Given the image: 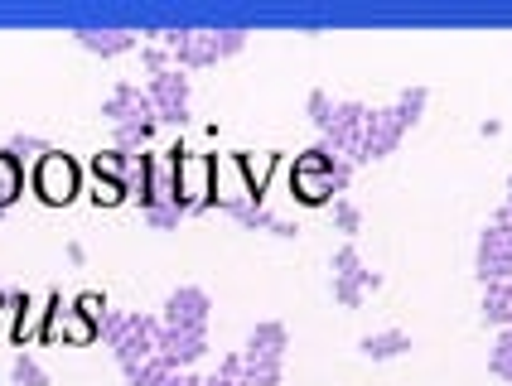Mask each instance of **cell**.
Listing matches in <instances>:
<instances>
[{"label":"cell","instance_id":"cell-1","mask_svg":"<svg viewBox=\"0 0 512 386\" xmlns=\"http://www.w3.org/2000/svg\"><path fill=\"white\" fill-rule=\"evenodd\" d=\"M242 49H247V29H189V39L174 49V68H208Z\"/></svg>","mask_w":512,"mask_h":386},{"label":"cell","instance_id":"cell-2","mask_svg":"<svg viewBox=\"0 0 512 386\" xmlns=\"http://www.w3.org/2000/svg\"><path fill=\"white\" fill-rule=\"evenodd\" d=\"M78 184H83V169L73 155H63V150H49V155H39V165H34V193L44 198V203H73L78 198Z\"/></svg>","mask_w":512,"mask_h":386},{"label":"cell","instance_id":"cell-3","mask_svg":"<svg viewBox=\"0 0 512 386\" xmlns=\"http://www.w3.org/2000/svg\"><path fill=\"white\" fill-rule=\"evenodd\" d=\"M174 160H179V203L189 213L218 208V198H213V155H194V150L174 145Z\"/></svg>","mask_w":512,"mask_h":386},{"label":"cell","instance_id":"cell-4","mask_svg":"<svg viewBox=\"0 0 512 386\" xmlns=\"http://www.w3.org/2000/svg\"><path fill=\"white\" fill-rule=\"evenodd\" d=\"M145 92H150V102H155V116H160V121H170V126H184V121H189V92H194V83L184 78V68L155 73V78L145 83Z\"/></svg>","mask_w":512,"mask_h":386},{"label":"cell","instance_id":"cell-5","mask_svg":"<svg viewBox=\"0 0 512 386\" xmlns=\"http://www.w3.org/2000/svg\"><path fill=\"white\" fill-rule=\"evenodd\" d=\"M406 126L397 121V111L382 107V111H368V126H363V140L353 150V165H368V160H387L392 150L401 145Z\"/></svg>","mask_w":512,"mask_h":386},{"label":"cell","instance_id":"cell-6","mask_svg":"<svg viewBox=\"0 0 512 386\" xmlns=\"http://www.w3.org/2000/svg\"><path fill=\"white\" fill-rule=\"evenodd\" d=\"M102 116L112 121V126H141V121H155L160 126V116H155V102H150V92L141 83H121L107 92V102H102Z\"/></svg>","mask_w":512,"mask_h":386},{"label":"cell","instance_id":"cell-7","mask_svg":"<svg viewBox=\"0 0 512 386\" xmlns=\"http://www.w3.org/2000/svg\"><path fill=\"white\" fill-rule=\"evenodd\" d=\"M368 111L372 107H363V102H334V126L324 131V150L353 165V150H358V140H363Z\"/></svg>","mask_w":512,"mask_h":386},{"label":"cell","instance_id":"cell-8","mask_svg":"<svg viewBox=\"0 0 512 386\" xmlns=\"http://www.w3.org/2000/svg\"><path fill=\"white\" fill-rule=\"evenodd\" d=\"M208 314H213L208 290L203 285H179V290H170V300H165L160 324L165 329H208Z\"/></svg>","mask_w":512,"mask_h":386},{"label":"cell","instance_id":"cell-9","mask_svg":"<svg viewBox=\"0 0 512 386\" xmlns=\"http://www.w3.org/2000/svg\"><path fill=\"white\" fill-rule=\"evenodd\" d=\"M160 319L155 314H131V324H126V333H121V343H116L112 353L121 367H131V362H145L155 358V343H160Z\"/></svg>","mask_w":512,"mask_h":386},{"label":"cell","instance_id":"cell-10","mask_svg":"<svg viewBox=\"0 0 512 386\" xmlns=\"http://www.w3.org/2000/svg\"><path fill=\"white\" fill-rule=\"evenodd\" d=\"M49 309H54V295H29V290H10V314H15V343H29V338H44V324H49Z\"/></svg>","mask_w":512,"mask_h":386},{"label":"cell","instance_id":"cell-11","mask_svg":"<svg viewBox=\"0 0 512 386\" xmlns=\"http://www.w3.org/2000/svg\"><path fill=\"white\" fill-rule=\"evenodd\" d=\"M155 353L170 362L174 372H184V367H194V362L208 353V333H203V329H160Z\"/></svg>","mask_w":512,"mask_h":386},{"label":"cell","instance_id":"cell-12","mask_svg":"<svg viewBox=\"0 0 512 386\" xmlns=\"http://www.w3.org/2000/svg\"><path fill=\"white\" fill-rule=\"evenodd\" d=\"M92 343L97 338V324L87 319V314H78L73 304H63L54 295V309H49V324H44V343Z\"/></svg>","mask_w":512,"mask_h":386},{"label":"cell","instance_id":"cell-13","mask_svg":"<svg viewBox=\"0 0 512 386\" xmlns=\"http://www.w3.org/2000/svg\"><path fill=\"white\" fill-rule=\"evenodd\" d=\"M213 198H218V208L223 203H256V193L247 184L237 155H213Z\"/></svg>","mask_w":512,"mask_h":386},{"label":"cell","instance_id":"cell-14","mask_svg":"<svg viewBox=\"0 0 512 386\" xmlns=\"http://www.w3.org/2000/svg\"><path fill=\"white\" fill-rule=\"evenodd\" d=\"M285 348H290V333H285L281 319H261V324L247 333L242 358L247 362H285Z\"/></svg>","mask_w":512,"mask_h":386},{"label":"cell","instance_id":"cell-15","mask_svg":"<svg viewBox=\"0 0 512 386\" xmlns=\"http://www.w3.org/2000/svg\"><path fill=\"white\" fill-rule=\"evenodd\" d=\"M218 213L237 218L242 227H252V232H271V237H300V222H281L276 213H266L261 203H223Z\"/></svg>","mask_w":512,"mask_h":386},{"label":"cell","instance_id":"cell-16","mask_svg":"<svg viewBox=\"0 0 512 386\" xmlns=\"http://www.w3.org/2000/svg\"><path fill=\"white\" fill-rule=\"evenodd\" d=\"M290 193L300 198V203H310V208H324V203H334L343 193V184L334 179V169L329 174H305V169H290Z\"/></svg>","mask_w":512,"mask_h":386},{"label":"cell","instance_id":"cell-17","mask_svg":"<svg viewBox=\"0 0 512 386\" xmlns=\"http://www.w3.org/2000/svg\"><path fill=\"white\" fill-rule=\"evenodd\" d=\"M73 39L83 44L87 54H102V58H116V54H131V49H136V34H131V29H73Z\"/></svg>","mask_w":512,"mask_h":386},{"label":"cell","instance_id":"cell-18","mask_svg":"<svg viewBox=\"0 0 512 386\" xmlns=\"http://www.w3.org/2000/svg\"><path fill=\"white\" fill-rule=\"evenodd\" d=\"M358 353L368 362H387V358H401V353H411V333L401 329H382V333H368L363 343H358Z\"/></svg>","mask_w":512,"mask_h":386},{"label":"cell","instance_id":"cell-19","mask_svg":"<svg viewBox=\"0 0 512 386\" xmlns=\"http://www.w3.org/2000/svg\"><path fill=\"white\" fill-rule=\"evenodd\" d=\"M237 160H242V174H247V184H252L256 203H261V193H266V184H271V174L281 169V150H261V155L237 150Z\"/></svg>","mask_w":512,"mask_h":386},{"label":"cell","instance_id":"cell-20","mask_svg":"<svg viewBox=\"0 0 512 386\" xmlns=\"http://www.w3.org/2000/svg\"><path fill=\"white\" fill-rule=\"evenodd\" d=\"M479 319H484V324H493V329H508V324H512V285H484Z\"/></svg>","mask_w":512,"mask_h":386},{"label":"cell","instance_id":"cell-21","mask_svg":"<svg viewBox=\"0 0 512 386\" xmlns=\"http://www.w3.org/2000/svg\"><path fill=\"white\" fill-rule=\"evenodd\" d=\"M20 193H25V165L10 150H0V208H10Z\"/></svg>","mask_w":512,"mask_h":386},{"label":"cell","instance_id":"cell-22","mask_svg":"<svg viewBox=\"0 0 512 386\" xmlns=\"http://www.w3.org/2000/svg\"><path fill=\"white\" fill-rule=\"evenodd\" d=\"M479 256H493V261H512V227L508 222H488L479 232Z\"/></svg>","mask_w":512,"mask_h":386},{"label":"cell","instance_id":"cell-23","mask_svg":"<svg viewBox=\"0 0 512 386\" xmlns=\"http://www.w3.org/2000/svg\"><path fill=\"white\" fill-rule=\"evenodd\" d=\"M121 372H126V386H160V382H165V377L174 372V367L160 358V353H155V358L131 362V367H121Z\"/></svg>","mask_w":512,"mask_h":386},{"label":"cell","instance_id":"cell-24","mask_svg":"<svg viewBox=\"0 0 512 386\" xmlns=\"http://www.w3.org/2000/svg\"><path fill=\"white\" fill-rule=\"evenodd\" d=\"M329 271H334V280H353L358 271H363V256H358V247L353 242H343L334 256H329Z\"/></svg>","mask_w":512,"mask_h":386},{"label":"cell","instance_id":"cell-25","mask_svg":"<svg viewBox=\"0 0 512 386\" xmlns=\"http://www.w3.org/2000/svg\"><path fill=\"white\" fill-rule=\"evenodd\" d=\"M10 377H15V386H49V372L29 358V353H20V358L10 362Z\"/></svg>","mask_w":512,"mask_h":386},{"label":"cell","instance_id":"cell-26","mask_svg":"<svg viewBox=\"0 0 512 386\" xmlns=\"http://www.w3.org/2000/svg\"><path fill=\"white\" fill-rule=\"evenodd\" d=\"M334 227H339L343 237H358L363 232V213H358L353 198H334Z\"/></svg>","mask_w":512,"mask_h":386},{"label":"cell","instance_id":"cell-27","mask_svg":"<svg viewBox=\"0 0 512 386\" xmlns=\"http://www.w3.org/2000/svg\"><path fill=\"white\" fill-rule=\"evenodd\" d=\"M334 165H339V155H329L324 145H310L305 155H295V165H290V169H305V174H329Z\"/></svg>","mask_w":512,"mask_h":386},{"label":"cell","instance_id":"cell-28","mask_svg":"<svg viewBox=\"0 0 512 386\" xmlns=\"http://www.w3.org/2000/svg\"><path fill=\"white\" fill-rule=\"evenodd\" d=\"M131 193H126V184L121 179H92V203L97 208H116V203H126Z\"/></svg>","mask_w":512,"mask_h":386},{"label":"cell","instance_id":"cell-29","mask_svg":"<svg viewBox=\"0 0 512 386\" xmlns=\"http://www.w3.org/2000/svg\"><path fill=\"white\" fill-rule=\"evenodd\" d=\"M189 218L179 203H160V208H145V227H155V232H170V227H179V222Z\"/></svg>","mask_w":512,"mask_h":386},{"label":"cell","instance_id":"cell-30","mask_svg":"<svg viewBox=\"0 0 512 386\" xmlns=\"http://www.w3.org/2000/svg\"><path fill=\"white\" fill-rule=\"evenodd\" d=\"M305 107H310V121L319 126V131H329V126H334V97H329L324 87H314V92H310V102H305Z\"/></svg>","mask_w":512,"mask_h":386},{"label":"cell","instance_id":"cell-31","mask_svg":"<svg viewBox=\"0 0 512 386\" xmlns=\"http://www.w3.org/2000/svg\"><path fill=\"white\" fill-rule=\"evenodd\" d=\"M121 169H126L121 150H97L92 155V179H121Z\"/></svg>","mask_w":512,"mask_h":386},{"label":"cell","instance_id":"cell-32","mask_svg":"<svg viewBox=\"0 0 512 386\" xmlns=\"http://www.w3.org/2000/svg\"><path fill=\"white\" fill-rule=\"evenodd\" d=\"M73 309H78V314H87L92 324H102V319H107V295H97V290H83V295L73 300Z\"/></svg>","mask_w":512,"mask_h":386},{"label":"cell","instance_id":"cell-33","mask_svg":"<svg viewBox=\"0 0 512 386\" xmlns=\"http://www.w3.org/2000/svg\"><path fill=\"white\" fill-rule=\"evenodd\" d=\"M126 324H131V314H112V309H107V319L97 324V338H102L107 348H116V343H121V333H126Z\"/></svg>","mask_w":512,"mask_h":386},{"label":"cell","instance_id":"cell-34","mask_svg":"<svg viewBox=\"0 0 512 386\" xmlns=\"http://www.w3.org/2000/svg\"><path fill=\"white\" fill-rule=\"evenodd\" d=\"M334 300H339L343 309H358V304L368 300V290L358 285V276H353V280H334Z\"/></svg>","mask_w":512,"mask_h":386},{"label":"cell","instance_id":"cell-35","mask_svg":"<svg viewBox=\"0 0 512 386\" xmlns=\"http://www.w3.org/2000/svg\"><path fill=\"white\" fill-rule=\"evenodd\" d=\"M141 63L150 68V78H155V73H165V68H174V58L165 54V49H155V44H145L141 49Z\"/></svg>","mask_w":512,"mask_h":386},{"label":"cell","instance_id":"cell-36","mask_svg":"<svg viewBox=\"0 0 512 386\" xmlns=\"http://www.w3.org/2000/svg\"><path fill=\"white\" fill-rule=\"evenodd\" d=\"M25 150H29V155H49V145H44L39 136H15V140H10V155H15V160H20Z\"/></svg>","mask_w":512,"mask_h":386},{"label":"cell","instance_id":"cell-37","mask_svg":"<svg viewBox=\"0 0 512 386\" xmlns=\"http://www.w3.org/2000/svg\"><path fill=\"white\" fill-rule=\"evenodd\" d=\"M488 372L503 377V382H512V353H498V348H493V353H488Z\"/></svg>","mask_w":512,"mask_h":386},{"label":"cell","instance_id":"cell-38","mask_svg":"<svg viewBox=\"0 0 512 386\" xmlns=\"http://www.w3.org/2000/svg\"><path fill=\"white\" fill-rule=\"evenodd\" d=\"M199 382H203V377H194V372L184 367V372H170V377H165L160 386H199Z\"/></svg>","mask_w":512,"mask_h":386},{"label":"cell","instance_id":"cell-39","mask_svg":"<svg viewBox=\"0 0 512 386\" xmlns=\"http://www.w3.org/2000/svg\"><path fill=\"white\" fill-rule=\"evenodd\" d=\"M493 348H498V353H512V324L508 329H498V343H493Z\"/></svg>","mask_w":512,"mask_h":386},{"label":"cell","instance_id":"cell-40","mask_svg":"<svg viewBox=\"0 0 512 386\" xmlns=\"http://www.w3.org/2000/svg\"><path fill=\"white\" fill-rule=\"evenodd\" d=\"M68 261H73V266H83V261H87V251H83V242H68Z\"/></svg>","mask_w":512,"mask_h":386},{"label":"cell","instance_id":"cell-41","mask_svg":"<svg viewBox=\"0 0 512 386\" xmlns=\"http://www.w3.org/2000/svg\"><path fill=\"white\" fill-rule=\"evenodd\" d=\"M199 386H237V382H232V377H223V372H213V377H203Z\"/></svg>","mask_w":512,"mask_h":386},{"label":"cell","instance_id":"cell-42","mask_svg":"<svg viewBox=\"0 0 512 386\" xmlns=\"http://www.w3.org/2000/svg\"><path fill=\"white\" fill-rule=\"evenodd\" d=\"M493 218H498V222H508V227H512V193H508V203H503V208H498Z\"/></svg>","mask_w":512,"mask_h":386},{"label":"cell","instance_id":"cell-43","mask_svg":"<svg viewBox=\"0 0 512 386\" xmlns=\"http://www.w3.org/2000/svg\"><path fill=\"white\" fill-rule=\"evenodd\" d=\"M5 314H10V295L0 290V319H5Z\"/></svg>","mask_w":512,"mask_h":386},{"label":"cell","instance_id":"cell-44","mask_svg":"<svg viewBox=\"0 0 512 386\" xmlns=\"http://www.w3.org/2000/svg\"><path fill=\"white\" fill-rule=\"evenodd\" d=\"M508 193H512V174H508Z\"/></svg>","mask_w":512,"mask_h":386}]
</instances>
